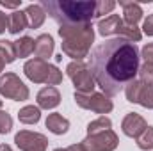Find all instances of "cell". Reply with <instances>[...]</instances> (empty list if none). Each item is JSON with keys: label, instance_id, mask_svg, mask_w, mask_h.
<instances>
[{"label": "cell", "instance_id": "26", "mask_svg": "<svg viewBox=\"0 0 153 151\" xmlns=\"http://www.w3.org/2000/svg\"><path fill=\"white\" fill-rule=\"evenodd\" d=\"M139 80L144 85H153V64L144 62L143 66H139Z\"/></svg>", "mask_w": 153, "mask_h": 151}, {"label": "cell", "instance_id": "24", "mask_svg": "<svg viewBox=\"0 0 153 151\" xmlns=\"http://www.w3.org/2000/svg\"><path fill=\"white\" fill-rule=\"evenodd\" d=\"M137 146L143 151L153 150V126H148L139 137H137Z\"/></svg>", "mask_w": 153, "mask_h": 151}, {"label": "cell", "instance_id": "32", "mask_svg": "<svg viewBox=\"0 0 153 151\" xmlns=\"http://www.w3.org/2000/svg\"><path fill=\"white\" fill-rule=\"evenodd\" d=\"M0 5L5 7V9H16L20 4H18V2H16V4H9V2H5V0H0Z\"/></svg>", "mask_w": 153, "mask_h": 151}, {"label": "cell", "instance_id": "15", "mask_svg": "<svg viewBox=\"0 0 153 151\" xmlns=\"http://www.w3.org/2000/svg\"><path fill=\"white\" fill-rule=\"evenodd\" d=\"M46 128L52 132V133H55V135H64L68 130H70V121L66 119V117H62V114L59 112H53L50 114L48 117H46Z\"/></svg>", "mask_w": 153, "mask_h": 151}, {"label": "cell", "instance_id": "16", "mask_svg": "<svg viewBox=\"0 0 153 151\" xmlns=\"http://www.w3.org/2000/svg\"><path fill=\"white\" fill-rule=\"evenodd\" d=\"M123 20L117 16V14H109L107 18H102L98 21V32L100 36H112V34H117L119 32V27H121Z\"/></svg>", "mask_w": 153, "mask_h": 151}, {"label": "cell", "instance_id": "3", "mask_svg": "<svg viewBox=\"0 0 153 151\" xmlns=\"http://www.w3.org/2000/svg\"><path fill=\"white\" fill-rule=\"evenodd\" d=\"M59 36L62 38V53L73 61H82L89 55L91 44L94 41V30L91 23L62 25L59 27Z\"/></svg>", "mask_w": 153, "mask_h": 151}, {"label": "cell", "instance_id": "18", "mask_svg": "<svg viewBox=\"0 0 153 151\" xmlns=\"http://www.w3.org/2000/svg\"><path fill=\"white\" fill-rule=\"evenodd\" d=\"M29 27V20L25 11H14L13 14H9V32L11 34H20Z\"/></svg>", "mask_w": 153, "mask_h": 151}, {"label": "cell", "instance_id": "2", "mask_svg": "<svg viewBox=\"0 0 153 151\" xmlns=\"http://www.w3.org/2000/svg\"><path fill=\"white\" fill-rule=\"evenodd\" d=\"M41 7L48 16H52L59 27L62 25H84L91 23L96 11L94 0L71 2V0H43Z\"/></svg>", "mask_w": 153, "mask_h": 151}, {"label": "cell", "instance_id": "5", "mask_svg": "<svg viewBox=\"0 0 153 151\" xmlns=\"http://www.w3.org/2000/svg\"><path fill=\"white\" fill-rule=\"evenodd\" d=\"M66 75L71 78V82L75 85V93H82V94L94 93L96 80H94L91 68L84 61H71L66 66Z\"/></svg>", "mask_w": 153, "mask_h": 151}, {"label": "cell", "instance_id": "34", "mask_svg": "<svg viewBox=\"0 0 153 151\" xmlns=\"http://www.w3.org/2000/svg\"><path fill=\"white\" fill-rule=\"evenodd\" d=\"M4 68H5V64H4V62H2V61H0V73H2V71H4Z\"/></svg>", "mask_w": 153, "mask_h": 151}, {"label": "cell", "instance_id": "19", "mask_svg": "<svg viewBox=\"0 0 153 151\" xmlns=\"http://www.w3.org/2000/svg\"><path fill=\"white\" fill-rule=\"evenodd\" d=\"M13 43H14V52H16V57L25 59V57H29L30 53H34L36 39L29 38V36H22L20 39H16V41H13Z\"/></svg>", "mask_w": 153, "mask_h": 151}, {"label": "cell", "instance_id": "21", "mask_svg": "<svg viewBox=\"0 0 153 151\" xmlns=\"http://www.w3.org/2000/svg\"><path fill=\"white\" fill-rule=\"evenodd\" d=\"M117 36L123 38V39H126V41L137 43V41H141V38H143V32H141V29H137V25H128V23L123 21L121 27H119Z\"/></svg>", "mask_w": 153, "mask_h": 151}, {"label": "cell", "instance_id": "29", "mask_svg": "<svg viewBox=\"0 0 153 151\" xmlns=\"http://www.w3.org/2000/svg\"><path fill=\"white\" fill-rule=\"evenodd\" d=\"M143 32H144L146 36H153V14L144 20V23H143Z\"/></svg>", "mask_w": 153, "mask_h": 151}, {"label": "cell", "instance_id": "8", "mask_svg": "<svg viewBox=\"0 0 153 151\" xmlns=\"http://www.w3.org/2000/svg\"><path fill=\"white\" fill-rule=\"evenodd\" d=\"M75 101L80 109H85V110H91V112H96V114H109L114 105L112 101L103 94V93H91V94H82V93H75Z\"/></svg>", "mask_w": 153, "mask_h": 151}, {"label": "cell", "instance_id": "1", "mask_svg": "<svg viewBox=\"0 0 153 151\" xmlns=\"http://www.w3.org/2000/svg\"><path fill=\"white\" fill-rule=\"evenodd\" d=\"M89 68L103 94L116 96L139 73V48L123 38L109 39L94 48Z\"/></svg>", "mask_w": 153, "mask_h": 151}, {"label": "cell", "instance_id": "20", "mask_svg": "<svg viewBox=\"0 0 153 151\" xmlns=\"http://www.w3.org/2000/svg\"><path fill=\"white\" fill-rule=\"evenodd\" d=\"M18 119H20V123H23V124H38L39 119H41V110H39V107L27 105V107L20 109Z\"/></svg>", "mask_w": 153, "mask_h": 151}, {"label": "cell", "instance_id": "9", "mask_svg": "<svg viewBox=\"0 0 153 151\" xmlns=\"http://www.w3.org/2000/svg\"><path fill=\"white\" fill-rule=\"evenodd\" d=\"M125 96L130 103H139L144 109H153V85H144L141 80H132L125 87Z\"/></svg>", "mask_w": 153, "mask_h": 151}, {"label": "cell", "instance_id": "23", "mask_svg": "<svg viewBox=\"0 0 153 151\" xmlns=\"http://www.w3.org/2000/svg\"><path fill=\"white\" fill-rule=\"evenodd\" d=\"M109 128H112V121L107 115H100L98 119H94L87 124V133H96V132L109 130Z\"/></svg>", "mask_w": 153, "mask_h": 151}, {"label": "cell", "instance_id": "33", "mask_svg": "<svg viewBox=\"0 0 153 151\" xmlns=\"http://www.w3.org/2000/svg\"><path fill=\"white\" fill-rule=\"evenodd\" d=\"M0 151H13V148L9 144H0Z\"/></svg>", "mask_w": 153, "mask_h": 151}, {"label": "cell", "instance_id": "28", "mask_svg": "<svg viewBox=\"0 0 153 151\" xmlns=\"http://www.w3.org/2000/svg\"><path fill=\"white\" fill-rule=\"evenodd\" d=\"M141 55H143L144 62H150V64H153V43H148V44H144V46H143Z\"/></svg>", "mask_w": 153, "mask_h": 151}, {"label": "cell", "instance_id": "12", "mask_svg": "<svg viewBox=\"0 0 153 151\" xmlns=\"http://www.w3.org/2000/svg\"><path fill=\"white\" fill-rule=\"evenodd\" d=\"M36 101H38V107H39V109L52 110V109H55V107L61 103V93L57 91V87L46 85V87H43V89L38 93Z\"/></svg>", "mask_w": 153, "mask_h": 151}, {"label": "cell", "instance_id": "7", "mask_svg": "<svg viewBox=\"0 0 153 151\" xmlns=\"http://www.w3.org/2000/svg\"><path fill=\"white\" fill-rule=\"evenodd\" d=\"M119 144V139L112 128L102 130L96 133H87V137L82 141V146L85 151H114Z\"/></svg>", "mask_w": 153, "mask_h": 151}, {"label": "cell", "instance_id": "11", "mask_svg": "<svg viewBox=\"0 0 153 151\" xmlns=\"http://www.w3.org/2000/svg\"><path fill=\"white\" fill-rule=\"evenodd\" d=\"M146 128H148L146 119H144L143 115L135 114V112L126 114L125 119H123V123H121V130H123V133H125L126 137H132V139H137Z\"/></svg>", "mask_w": 153, "mask_h": 151}, {"label": "cell", "instance_id": "31", "mask_svg": "<svg viewBox=\"0 0 153 151\" xmlns=\"http://www.w3.org/2000/svg\"><path fill=\"white\" fill-rule=\"evenodd\" d=\"M53 151H85V150H84V146L80 142V144H71L68 148H57V150H53Z\"/></svg>", "mask_w": 153, "mask_h": 151}, {"label": "cell", "instance_id": "14", "mask_svg": "<svg viewBox=\"0 0 153 151\" xmlns=\"http://www.w3.org/2000/svg\"><path fill=\"white\" fill-rule=\"evenodd\" d=\"M53 46H55V43H53V38H52L50 34H41V36L36 38L34 53H36L38 59L46 61V59L52 57V53H53Z\"/></svg>", "mask_w": 153, "mask_h": 151}, {"label": "cell", "instance_id": "25", "mask_svg": "<svg viewBox=\"0 0 153 151\" xmlns=\"http://www.w3.org/2000/svg\"><path fill=\"white\" fill-rule=\"evenodd\" d=\"M116 5H117V4H116L114 0H100V2H96L94 18H100V20H102L103 14H111V13L114 11Z\"/></svg>", "mask_w": 153, "mask_h": 151}, {"label": "cell", "instance_id": "10", "mask_svg": "<svg viewBox=\"0 0 153 151\" xmlns=\"http://www.w3.org/2000/svg\"><path fill=\"white\" fill-rule=\"evenodd\" d=\"M14 142L22 151H46L48 150V139L30 130H20L14 135Z\"/></svg>", "mask_w": 153, "mask_h": 151}, {"label": "cell", "instance_id": "6", "mask_svg": "<svg viewBox=\"0 0 153 151\" xmlns=\"http://www.w3.org/2000/svg\"><path fill=\"white\" fill-rule=\"evenodd\" d=\"M0 94L7 100H14V101H25L30 96L29 87L22 82V78L16 73H2L0 75Z\"/></svg>", "mask_w": 153, "mask_h": 151}, {"label": "cell", "instance_id": "17", "mask_svg": "<svg viewBox=\"0 0 153 151\" xmlns=\"http://www.w3.org/2000/svg\"><path fill=\"white\" fill-rule=\"evenodd\" d=\"M25 14H27L30 29H39L45 23V20H46V13L41 7V4H30V5H27L25 7Z\"/></svg>", "mask_w": 153, "mask_h": 151}, {"label": "cell", "instance_id": "13", "mask_svg": "<svg viewBox=\"0 0 153 151\" xmlns=\"http://www.w3.org/2000/svg\"><path fill=\"white\" fill-rule=\"evenodd\" d=\"M119 5L123 7V21H125V23H128V25H137V23L143 20V9H141V4L121 0Z\"/></svg>", "mask_w": 153, "mask_h": 151}, {"label": "cell", "instance_id": "35", "mask_svg": "<svg viewBox=\"0 0 153 151\" xmlns=\"http://www.w3.org/2000/svg\"><path fill=\"white\" fill-rule=\"evenodd\" d=\"M0 109H2V100H0Z\"/></svg>", "mask_w": 153, "mask_h": 151}, {"label": "cell", "instance_id": "27", "mask_svg": "<svg viewBox=\"0 0 153 151\" xmlns=\"http://www.w3.org/2000/svg\"><path fill=\"white\" fill-rule=\"evenodd\" d=\"M13 130V117L5 110H0V133L5 135Z\"/></svg>", "mask_w": 153, "mask_h": 151}, {"label": "cell", "instance_id": "22", "mask_svg": "<svg viewBox=\"0 0 153 151\" xmlns=\"http://www.w3.org/2000/svg\"><path fill=\"white\" fill-rule=\"evenodd\" d=\"M16 59V52H14V43L7 41V39H0V61L4 64H11Z\"/></svg>", "mask_w": 153, "mask_h": 151}, {"label": "cell", "instance_id": "4", "mask_svg": "<svg viewBox=\"0 0 153 151\" xmlns=\"http://www.w3.org/2000/svg\"><path fill=\"white\" fill-rule=\"evenodd\" d=\"M23 73L34 84H46V85L53 87V85H59L62 82V71L57 66H53L46 61H41L38 57L25 62Z\"/></svg>", "mask_w": 153, "mask_h": 151}, {"label": "cell", "instance_id": "30", "mask_svg": "<svg viewBox=\"0 0 153 151\" xmlns=\"http://www.w3.org/2000/svg\"><path fill=\"white\" fill-rule=\"evenodd\" d=\"M5 30H9V16L0 11V34H4Z\"/></svg>", "mask_w": 153, "mask_h": 151}]
</instances>
